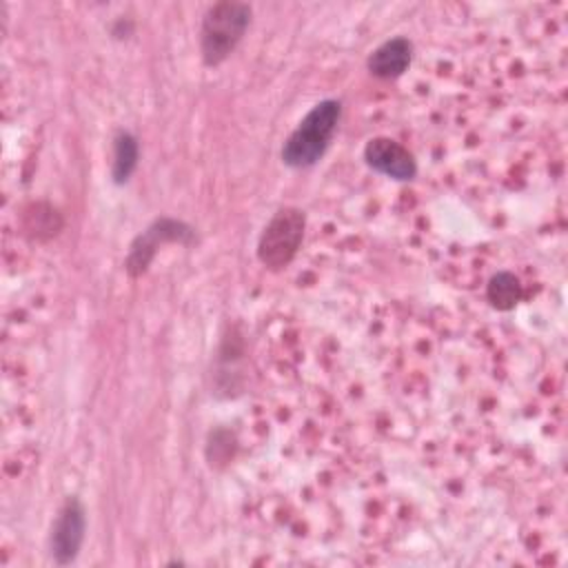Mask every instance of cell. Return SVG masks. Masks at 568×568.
<instances>
[{
    "instance_id": "7",
    "label": "cell",
    "mask_w": 568,
    "mask_h": 568,
    "mask_svg": "<svg viewBox=\"0 0 568 568\" xmlns=\"http://www.w3.org/2000/svg\"><path fill=\"white\" fill-rule=\"evenodd\" d=\"M413 58V44L406 38H390L382 42L368 58V71L375 78L390 80L402 75Z\"/></svg>"
},
{
    "instance_id": "8",
    "label": "cell",
    "mask_w": 568,
    "mask_h": 568,
    "mask_svg": "<svg viewBox=\"0 0 568 568\" xmlns=\"http://www.w3.org/2000/svg\"><path fill=\"white\" fill-rule=\"evenodd\" d=\"M138 166V140L129 131H120L113 140V166L111 175L118 184H124Z\"/></svg>"
},
{
    "instance_id": "9",
    "label": "cell",
    "mask_w": 568,
    "mask_h": 568,
    "mask_svg": "<svg viewBox=\"0 0 568 568\" xmlns=\"http://www.w3.org/2000/svg\"><path fill=\"white\" fill-rule=\"evenodd\" d=\"M488 300L493 302V306H497L501 311L513 308L521 300V284H519V280L513 273H508V271L497 273L490 280V284H488Z\"/></svg>"
},
{
    "instance_id": "4",
    "label": "cell",
    "mask_w": 568,
    "mask_h": 568,
    "mask_svg": "<svg viewBox=\"0 0 568 568\" xmlns=\"http://www.w3.org/2000/svg\"><path fill=\"white\" fill-rule=\"evenodd\" d=\"M195 237L193 229L180 220H171V217H160L155 220L144 233H140L131 248H129V255H126V271L129 275H142L149 264L153 262L158 248L166 242H180V244H186Z\"/></svg>"
},
{
    "instance_id": "2",
    "label": "cell",
    "mask_w": 568,
    "mask_h": 568,
    "mask_svg": "<svg viewBox=\"0 0 568 568\" xmlns=\"http://www.w3.org/2000/svg\"><path fill=\"white\" fill-rule=\"evenodd\" d=\"M251 22V7L244 2H217L209 7L200 29L202 60L211 67L224 62L242 40Z\"/></svg>"
},
{
    "instance_id": "1",
    "label": "cell",
    "mask_w": 568,
    "mask_h": 568,
    "mask_svg": "<svg viewBox=\"0 0 568 568\" xmlns=\"http://www.w3.org/2000/svg\"><path fill=\"white\" fill-rule=\"evenodd\" d=\"M342 118L339 100H322L317 102L293 129L282 146V160L291 169H308L313 166L328 149L331 138Z\"/></svg>"
},
{
    "instance_id": "3",
    "label": "cell",
    "mask_w": 568,
    "mask_h": 568,
    "mask_svg": "<svg viewBox=\"0 0 568 568\" xmlns=\"http://www.w3.org/2000/svg\"><path fill=\"white\" fill-rule=\"evenodd\" d=\"M306 217L300 209H280L264 226L257 242V257L264 266L284 268L297 253L304 237Z\"/></svg>"
},
{
    "instance_id": "6",
    "label": "cell",
    "mask_w": 568,
    "mask_h": 568,
    "mask_svg": "<svg viewBox=\"0 0 568 568\" xmlns=\"http://www.w3.org/2000/svg\"><path fill=\"white\" fill-rule=\"evenodd\" d=\"M364 160L373 171L393 180H413L417 173V162L413 153L390 138L368 140L364 146Z\"/></svg>"
},
{
    "instance_id": "5",
    "label": "cell",
    "mask_w": 568,
    "mask_h": 568,
    "mask_svg": "<svg viewBox=\"0 0 568 568\" xmlns=\"http://www.w3.org/2000/svg\"><path fill=\"white\" fill-rule=\"evenodd\" d=\"M84 530H87L84 506L75 497L67 499L51 530V555L55 564L67 566L78 557L84 541Z\"/></svg>"
}]
</instances>
